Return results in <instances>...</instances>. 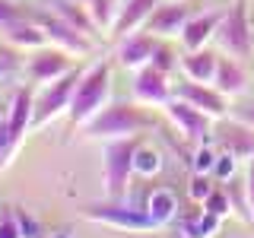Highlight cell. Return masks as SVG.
I'll use <instances>...</instances> for the list:
<instances>
[{
	"instance_id": "obj_1",
	"label": "cell",
	"mask_w": 254,
	"mask_h": 238,
	"mask_svg": "<svg viewBox=\"0 0 254 238\" xmlns=\"http://www.w3.org/2000/svg\"><path fill=\"white\" fill-rule=\"evenodd\" d=\"M153 127H156V115L149 111V105H140L137 99L108 102L92 121L79 127V137L92 143H108V140H124V137H143Z\"/></svg>"
},
{
	"instance_id": "obj_2",
	"label": "cell",
	"mask_w": 254,
	"mask_h": 238,
	"mask_svg": "<svg viewBox=\"0 0 254 238\" xmlns=\"http://www.w3.org/2000/svg\"><path fill=\"white\" fill-rule=\"evenodd\" d=\"M108 102H111V60L99 58V60L86 63L83 76H79V83H76L73 102H70V111H67L70 127L79 130V127L86 121H92Z\"/></svg>"
},
{
	"instance_id": "obj_3",
	"label": "cell",
	"mask_w": 254,
	"mask_h": 238,
	"mask_svg": "<svg viewBox=\"0 0 254 238\" xmlns=\"http://www.w3.org/2000/svg\"><path fill=\"white\" fill-rule=\"evenodd\" d=\"M140 137H124V140H108L102 146V184H105L108 200H127V187H130L133 159L140 149Z\"/></svg>"
},
{
	"instance_id": "obj_4",
	"label": "cell",
	"mask_w": 254,
	"mask_h": 238,
	"mask_svg": "<svg viewBox=\"0 0 254 238\" xmlns=\"http://www.w3.org/2000/svg\"><path fill=\"white\" fill-rule=\"evenodd\" d=\"M83 70L86 67H73L70 73L51 79V83H42L35 89V118H32V130H45V127L54 124L58 118H67Z\"/></svg>"
},
{
	"instance_id": "obj_5",
	"label": "cell",
	"mask_w": 254,
	"mask_h": 238,
	"mask_svg": "<svg viewBox=\"0 0 254 238\" xmlns=\"http://www.w3.org/2000/svg\"><path fill=\"white\" fill-rule=\"evenodd\" d=\"M216 45L222 54H232V58H254V26L248 0H232V6H226L216 32Z\"/></svg>"
},
{
	"instance_id": "obj_6",
	"label": "cell",
	"mask_w": 254,
	"mask_h": 238,
	"mask_svg": "<svg viewBox=\"0 0 254 238\" xmlns=\"http://www.w3.org/2000/svg\"><path fill=\"white\" fill-rule=\"evenodd\" d=\"M83 219L95 222V226H108V229H121V232H156L159 222L146 213V206H130L124 200H102L89 203L83 210Z\"/></svg>"
},
{
	"instance_id": "obj_7",
	"label": "cell",
	"mask_w": 254,
	"mask_h": 238,
	"mask_svg": "<svg viewBox=\"0 0 254 238\" xmlns=\"http://www.w3.org/2000/svg\"><path fill=\"white\" fill-rule=\"evenodd\" d=\"M162 115H165V121H169L175 130H178V137L185 140V143H190V146H197V143H206V140H210L213 124H216L210 115H206V111L194 108L190 102L178 99V95H172V99L162 105Z\"/></svg>"
},
{
	"instance_id": "obj_8",
	"label": "cell",
	"mask_w": 254,
	"mask_h": 238,
	"mask_svg": "<svg viewBox=\"0 0 254 238\" xmlns=\"http://www.w3.org/2000/svg\"><path fill=\"white\" fill-rule=\"evenodd\" d=\"M32 19H35L38 26L45 29L48 42L58 45V48H64V51L76 54V58H89V54L95 51V38L83 35L76 26H70L64 16H58L54 10H48V6H45V10H35V13H32Z\"/></svg>"
},
{
	"instance_id": "obj_9",
	"label": "cell",
	"mask_w": 254,
	"mask_h": 238,
	"mask_svg": "<svg viewBox=\"0 0 254 238\" xmlns=\"http://www.w3.org/2000/svg\"><path fill=\"white\" fill-rule=\"evenodd\" d=\"M76 54L64 51L58 45H45L38 48V51H29L26 63H22V73H26L29 83L42 86V83H51V79H58L64 73H70V70L76 67Z\"/></svg>"
},
{
	"instance_id": "obj_10",
	"label": "cell",
	"mask_w": 254,
	"mask_h": 238,
	"mask_svg": "<svg viewBox=\"0 0 254 238\" xmlns=\"http://www.w3.org/2000/svg\"><path fill=\"white\" fill-rule=\"evenodd\" d=\"M175 95V79L172 73H162L159 67L146 63L133 73V86H130V99H137L140 105H149V108H162Z\"/></svg>"
},
{
	"instance_id": "obj_11",
	"label": "cell",
	"mask_w": 254,
	"mask_h": 238,
	"mask_svg": "<svg viewBox=\"0 0 254 238\" xmlns=\"http://www.w3.org/2000/svg\"><path fill=\"white\" fill-rule=\"evenodd\" d=\"M175 95L185 99V102H190L194 108L206 111L213 121H222V118L229 115V108H232V105H229V99L213 83H197V79H188V76L175 79Z\"/></svg>"
},
{
	"instance_id": "obj_12",
	"label": "cell",
	"mask_w": 254,
	"mask_h": 238,
	"mask_svg": "<svg viewBox=\"0 0 254 238\" xmlns=\"http://www.w3.org/2000/svg\"><path fill=\"white\" fill-rule=\"evenodd\" d=\"M159 42H162V38H156L153 32H146V29L127 32V35L115 38V58L124 70H133V73H137L140 67L153 63V54H156Z\"/></svg>"
},
{
	"instance_id": "obj_13",
	"label": "cell",
	"mask_w": 254,
	"mask_h": 238,
	"mask_svg": "<svg viewBox=\"0 0 254 238\" xmlns=\"http://www.w3.org/2000/svg\"><path fill=\"white\" fill-rule=\"evenodd\" d=\"M190 19V3L188 0H162V3L153 10V16L146 19V32H153L156 38H162V42H172V38H181V32H185Z\"/></svg>"
},
{
	"instance_id": "obj_14",
	"label": "cell",
	"mask_w": 254,
	"mask_h": 238,
	"mask_svg": "<svg viewBox=\"0 0 254 238\" xmlns=\"http://www.w3.org/2000/svg\"><path fill=\"white\" fill-rule=\"evenodd\" d=\"M213 133H216V146L222 153L235 156L238 162H251L254 159V127H248L245 121L226 115L219 121V130H213Z\"/></svg>"
},
{
	"instance_id": "obj_15",
	"label": "cell",
	"mask_w": 254,
	"mask_h": 238,
	"mask_svg": "<svg viewBox=\"0 0 254 238\" xmlns=\"http://www.w3.org/2000/svg\"><path fill=\"white\" fill-rule=\"evenodd\" d=\"M226 10H203V13H190L185 32H181V51H197V48H210V42H216V32L222 22Z\"/></svg>"
},
{
	"instance_id": "obj_16",
	"label": "cell",
	"mask_w": 254,
	"mask_h": 238,
	"mask_svg": "<svg viewBox=\"0 0 254 238\" xmlns=\"http://www.w3.org/2000/svg\"><path fill=\"white\" fill-rule=\"evenodd\" d=\"M213 86L226 95L229 102L232 99H242L251 86V73L245 67L242 58H232V54H222L219 58V67H216V76H213Z\"/></svg>"
},
{
	"instance_id": "obj_17",
	"label": "cell",
	"mask_w": 254,
	"mask_h": 238,
	"mask_svg": "<svg viewBox=\"0 0 254 238\" xmlns=\"http://www.w3.org/2000/svg\"><path fill=\"white\" fill-rule=\"evenodd\" d=\"M0 42L16 48V51H38V48L51 45L48 35H45V29L38 26L32 16H22V19L10 22L6 29H0Z\"/></svg>"
},
{
	"instance_id": "obj_18",
	"label": "cell",
	"mask_w": 254,
	"mask_h": 238,
	"mask_svg": "<svg viewBox=\"0 0 254 238\" xmlns=\"http://www.w3.org/2000/svg\"><path fill=\"white\" fill-rule=\"evenodd\" d=\"M32 118H35V92L26 86H16L10 102H6V121H10V130L19 143L32 130Z\"/></svg>"
},
{
	"instance_id": "obj_19",
	"label": "cell",
	"mask_w": 254,
	"mask_h": 238,
	"mask_svg": "<svg viewBox=\"0 0 254 238\" xmlns=\"http://www.w3.org/2000/svg\"><path fill=\"white\" fill-rule=\"evenodd\" d=\"M159 3H162V0H127V3H121V6H118L115 22H111V29H108V35L121 38V35H127V32L143 29Z\"/></svg>"
},
{
	"instance_id": "obj_20",
	"label": "cell",
	"mask_w": 254,
	"mask_h": 238,
	"mask_svg": "<svg viewBox=\"0 0 254 238\" xmlns=\"http://www.w3.org/2000/svg\"><path fill=\"white\" fill-rule=\"evenodd\" d=\"M219 51L213 48H197V51H181V63H178V73L188 79H197V83H213L219 67Z\"/></svg>"
},
{
	"instance_id": "obj_21",
	"label": "cell",
	"mask_w": 254,
	"mask_h": 238,
	"mask_svg": "<svg viewBox=\"0 0 254 238\" xmlns=\"http://www.w3.org/2000/svg\"><path fill=\"white\" fill-rule=\"evenodd\" d=\"M48 10H54L58 16H64V19L70 22V26H76L83 35H89L99 42V26H95V19H92V13H89V6L86 3H79V0H48Z\"/></svg>"
},
{
	"instance_id": "obj_22",
	"label": "cell",
	"mask_w": 254,
	"mask_h": 238,
	"mask_svg": "<svg viewBox=\"0 0 254 238\" xmlns=\"http://www.w3.org/2000/svg\"><path fill=\"white\" fill-rule=\"evenodd\" d=\"M222 229V219L213 216L210 210H194L181 219V235L185 238H216Z\"/></svg>"
},
{
	"instance_id": "obj_23",
	"label": "cell",
	"mask_w": 254,
	"mask_h": 238,
	"mask_svg": "<svg viewBox=\"0 0 254 238\" xmlns=\"http://www.w3.org/2000/svg\"><path fill=\"white\" fill-rule=\"evenodd\" d=\"M146 213L159 222V229L169 226V222L178 216V197H175L169 187H153V194L146 197Z\"/></svg>"
},
{
	"instance_id": "obj_24",
	"label": "cell",
	"mask_w": 254,
	"mask_h": 238,
	"mask_svg": "<svg viewBox=\"0 0 254 238\" xmlns=\"http://www.w3.org/2000/svg\"><path fill=\"white\" fill-rule=\"evenodd\" d=\"M222 187H226L229 203H232V216L242 219L245 226H254V210H251V200H248V187H245V175L242 178L235 175V178L222 181Z\"/></svg>"
},
{
	"instance_id": "obj_25",
	"label": "cell",
	"mask_w": 254,
	"mask_h": 238,
	"mask_svg": "<svg viewBox=\"0 0 254 238\" xmlns=\"http://www.w3.org/2000/svg\"><path fill=\"white\" fill-rule=\"evenodd\" d=\"M159 169H162V153H159L156 146L140 143L137 159H133V172H137V178H153V175H159Z\"/></svg>"
},
{
	"instance_id": "obj_26",
	"label": "cell",
	"mask_w": 254,
	"mask_h": 238,
	"mask_svg": "<svg viewBox=\"0 0 254 238\" xmlns=\"http://www.w3.org/2000/svg\"><path fill=\"white\" fill-rule=\"evenodd\" d=\"M216 159H219V146L216 143H197L194 156H190V172H200V175H213L216 169Z\"/></svg>"
},
{
	"instance_id": "obj_27",
	"label": "cell",
	"mask_w": 254,
	"mask_h": 238,
	"mask_svg": "<svg viewBox=\"0 0 254 238\" xmlns=\"http://www.w3.org/2000/svg\"><path fill=\"white\" fill-rule=\"evenodd\" d=\"M19 146L22 143L13 137V130H10V121H6V115L0 118V172L6 169V165L16 159V153H19Z\"/></svg>"
},
{
	"instance_id": "obj_28",
	"label": "cell",
	"mask_w": 254,
	"mask_h": 238,
	"mask_svg": "<svg viewBox=\"0 0 254 238\" xmlns=\"http://www.w3.org/2000/svg\"><path fill=\"white\" fill-rule=\"evenodd\" d=\"M216 184L219 181L213 178V175H200V172H190V181H188V197L194 203H203L206 197L216 190Z\"/></svg>"
},
{
	"instance_id": "obj_29",
	"label": "cell",
	"mask_w": 254,
	"mask_h": 238,
	"mask_svg": "<svg viewBox=\"0 0 254 238\" xmlns=\"http://www.w3.org/2000/svg\"><path fill=\"white\" fill-rule=\"evenodd\" d=\"M200 206H203V210H210L213 216H219V219L232 216V203H229V194H226V187H222V184H216V190H213Z\"/></svg>"
},
{
	"instance_id": "obj_30",
	"label": "cell",
	"mask_w": 254,
	"mask_h": 238,
	"mask_svg": "<svg viewBox=\"0 0 254 238\" xmlns=\"http://www.w3.org/2000/svg\"><path fill=\"white\" fill-rule=\"evenodd\" d=\"M178 63H181V54L175 51L169 42H159L156 54H153V67H159L162 73H175V70H178Z\"/></svg>"
},
{
	"instance_id": "obj_31",
	"label": "cell",
	"mask_w": 254,
	"mask_h": 238,
	"mask_svg": "<svg viewBox=\"0 0 254 238\" xmlns=\"http://www.w3.org/2000/svg\"><path fill=\"white\" fill-rule=\"evenodd\" d=\"M0 238H22L19 219H16V206H0Z\"/></svg>"
},
{
	"instance_id": "obj_32",
	"label": "cell",
	"mask_w": 254,
	"mask_h": 238,
	"mask_svg": "<svg viewBox=\"0 0 254 238\" xmlns=\"http://www.w3.org/2000/svg\"><path fill=\"white\" fill-rule=\"evenodd\" d=\"M235 172H238V159L235 156H229V153H222L219 149V159H216V169H213V178L219 181H229V178H235Z\"/></svg>"
},
{
	"instance_id": "obj_33",
	"label": "cell",
	"mask_w": 254,
	"mask_h": 238,
	"mask_svg": "<svg viewBox=\"0 0 254 238\" xmlns=\"http://www.w3.org/2000/svg\"><path fill=\"white\" fill-rule=\"evenodd\" d=\"M13 51H16V48H10V45L0 48V83H3V79H10V73H16V70L22 67L19 58H16Z\"/></svg>"
},
{
	"instance_id": "obj_34",
	"label": "cell",
	"mask_w": 254,
	"mask_h": 238,
	"mask_svg": "<svg viewBox=\"0 0 254 238\" xmlns=\"http://www.w3.org/2000/svg\"><path fill=\"white\" fill-rule=\"evenodd\" d=\"M229 115L238 118V121H245L248 127H254V99H245V95H242V99L229 108Z\"/></svg>"
},
{
	"instance_id": "obj_35",
	"label": "cell",
	"mask_w": 254,
	"mask_h": 238,
	"mask_svg": "<svg viewBox=\"0 0 254 238\" xmlns=\"http://www.w3.org/2000/svg\"><path fill=\"white\" fill-rule=\"evenodd\" d=\"M26 10H19V3H13V0H0V29H6L10 22L22 19Z\"/></svg>"
},
{
	"instance_id": "obj_36",
	"label": "cell",
	"mask_w": 254,
	"mask_h": 238,
	"mask_svg": "<svg viewBox=\"0 0 254 238\" xmlns=\"http://www.w3.org/2000/svg\"><path fill=\"white\" fill-rule=\"evenodd\" d=\"M16 219H19L22 238H38V235H42V229H38V222H35V216H29L26 210H16Z\"/></svg>"
},
{
	"instance_id": "obj_37",
	"label": "cell",
	"mask_w": 254,
	"mask_h": 238,
	"mask_svg": "<svg viewBox=\"0 0 254 238\" xmlns=\"http://www.w3.org/2000/svg\"><path fill=\"white\" fill-rule=\"evenodd\" d=\"M245 187H248V200H251V210H254V159L245 169Z\"/></svg>"
},
{
	"instance_id": "obj_38",
	"label": "cell",
	"mask_w": 254,
	"mask_h": 238,
	"mask_svg": "<svg viewBox=\"0 0 254 238\" xmlns=\"http://www.w3.org/2000/svg\"><path fill=\"white\" fill-rule=\"evenodd\" d=\"M6 115V105H3V102H0V118H3Z\"/></svg>"
},
{
	"instance_id": "obj_39",
	"label": "cell",
	"mask_w": 254,
	"mask_h": 238,
	"mask_svg": "<svg viewBox=\"0 0 254 238\" xmlns=\"http://www.w3.org/2000/svg\"><path fill=\"white\" fill-rule=\"evenodd\" d=\"M115 3H118V6H121V3H124V0H115Z\"/></svg>"
},
{
	"instance_id": "obj_40",
	"label": "cell",
	"mask_w": 254,
	"mask_h": 238,
	"mask_svg": "<svg viewBox=\"0 0 254 238\" xmlns=\"http://www.w3.org/2000/svg\"><path fill=\"white\" fill-rule=\"evenodd\" d=\"M178 238H185V235H178Z\"/></svg>"
}]
</instances>
